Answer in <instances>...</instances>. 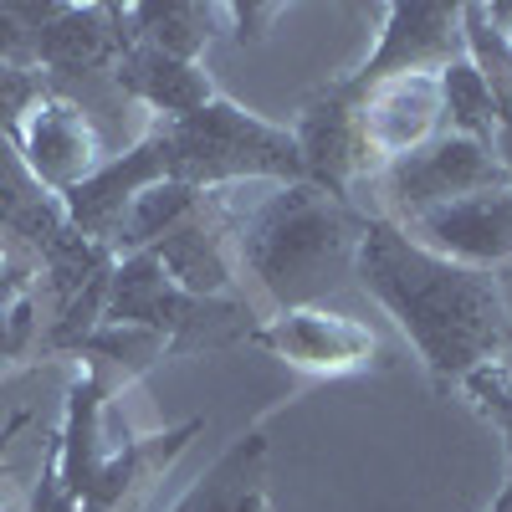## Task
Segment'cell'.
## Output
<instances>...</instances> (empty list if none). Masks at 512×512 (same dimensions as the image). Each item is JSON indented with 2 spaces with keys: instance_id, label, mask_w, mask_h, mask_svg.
Returning a JSON list of instances; mask_svg holds the SVG:
<instances>
[{
  "instance_id": "cell-1",
  "label": "cell",
  "mask_w": 512,
  "mask_h": 512,
  "mask_svg": "<svg viewBox=\"0 0 512 512\" xmlns=\"http://www.w3.org/2000/svg\"><path fill=\"white\" fill-rule=\"evenodd\" d=\"M354 277L410 338V349L425 364V374L436 379V390L466 384L477 369L497 364V354L512 338L507 297L492 272L446 262L384 216H364Z\"/></svg>"
},
{
  "instance_id": "cell-2",
  "label": "cell",
  "mask_w": 512,
  "mask_h": 512,
  "mask_svg": "<svg viewBox=\"0 0 512 512\" xmlns=\"http://www.w3.org/2000/svg\"><path fill=\"white\" fill-rule=\"evenodd\" d=\"M364 236V216L349 200L292 180L272 185L236 226V262L262 282V292L282 308H318V297L354 272V251Z\"/></svg>"
},
{
  "instance_id": "cell-3",
  "label": "cell",
  "mask_w": 512,
  "mask_h": 512,
  "mask_svg": "<svg viewBox=\"0 0 512 512\" xmlns=\"http://www.w3.org/2000/svg\"><path fill=\"white\" fill-rule=\"evenodd\" d=\"M108 395H113L108 369L88 364L72 379L62 431L52 436L57 477H62L67 497L77 502V512H118L128 502V492L144 487L149 477H159L190 446V436L205 431V420H185L164 436L108 441V431H113V400Z\"/></svg>"
},
{
  "instance_id": "cell-4",
  "label": "cell",
  "mask_w": 512,
  "mask_h": 512,
  "mask_svg": "<svg viewBox=\"0 0 512 512\" xmlns=\"http://www.w3.org/2000/svg\"><path fill=\"white\" fill-rule=\"evenodd\" d=\"M139 149L149 154L159 185L175 180L195 190H226V185H251V180H267V185L303 180L292 128L256 118L231 98H216L190 118H159L139 139Z\"/></svg>"
},
{
  "instance_id": "cell-5",
  "label": "cell",
  "mask_w": 512,
  "mask_h": 512,
  "mask_svg": "<svg viewBox=\"0 0 512 512\" xmlns=\"http://www.w3.org/2000/svg\"><path fill=\"white\" fill-rule=\"evenodd\" d=\"M103 323L118 328H149L159 333L169 354H205V349H231L251 338V313L236 297H190L169 282L154 251H134L113 262L108 277V303Z\"/></svg>"
},
{
  "instance_id": "cell-6",
  "label": "cell",
  "mask_w": 512,
  "mask_h": 512,
  "mask_svg": "<svg viewBox=\"0 0 512 512\" xmlns=\"http://www.w3.org/2000/svg\"><path fill=\"white\" fill-rule=\"evenodd\" d=\"M502 185H512V180L487 144L461 139V134H436L431 144H420L415 154L384 164L374 175V195H379L374 216L410 226L415 216H425L436 205H451L477 190H502Z\"/></svg>"
},
{
  "instance_id": "cell-7",
  "label": "cell",
  "mask_w": 512,
  "mask_h": 512,
  "mask_svg": "<svg viewBox=\"0 0 512 512\" xmlns=\"http://www.w3.org/2000/svg\"><path fill=\"white\" fill-rule=\"evenodd\" d=\"M292 144H297V159H303V180L328 190L333 200L354 205V190L374 180V164L359 134V93H349L344 77L318 88L303 103Z\"/></svg>"
},
{
  "instance_id": "cell-8",
  "label": "cell",
  "mask_w": 512,
  "mask_h": 512,
  "mask_svg": "<svg viewBox=\"0 0 512 512\" xmlns=\"http://www.w3.org/2000/svg\"><path fill=\"white\" fill-rule=\"evenodd\" d=\"M251 344L267 349L272 359L303 369V374H359L369 364H379V333L349 313H333V308H282L267 323L251 328Z\"/></svg>"
},
{
  "instance_id": "cell-9",
  "label": "cell",
  "mask_w": 512,
  "mask_h": 512,
  "mask_svg": "<svg viewBox=\"0 0 512 512\" xmlns=\"http://www.w3.org/2000/svg\"><path fill=\"white\" fill-rule=\"evenodd\" d=\"M236 195H241V185L205 190L190 216L180 226H169L149 246L180 292H190V297H231V282H236L231 277L236 272L231 246H236V226L246 216V210L236 205Z\"/></svg>"
},
{
  "instance_id": "cell-10",
  "label": "cell",
  "mask_w": 512,
  "mask_h": 512,
  "mask_svg": "<svg viewBox=\"0 0 512 512\" xmlns=\"http://www.w3.org/2000/svg\"><path fill=\"white\" fill-rule=\"evenodd\" d=\"M456 57H466L461 41V6H441V0H395L384 11L379 47L344 77L354 93L374 88L384 77H410V72H441Z\"/></svg>"
},
{
  "instance_id": "cell-11",
  "label": "cell",
  "mask_w": 512,
  "mask_h": 512,
  "mask_svg": "<svg viewBox=\"0 0 512 512\" xmlns=\"http://www.w3.org/2000/svg\"><path fill=\"white\" fill-rule=\"evenodd\" d=\"M16 154L31 169V180L47 190V195H72L77 185H88L98 169H103V149H98V128L88 123L77 103L41 93L36 108L21 118L16 128Z\"/></svg>"
},
{
  "instance_id": "cell-12",
  "label": "cell",
  "mask_w": 512,
  "mask_h": 512,
  "mask_svg": "<svg viewBox=\"0 0 512 512\" xmlns=\"http://www.w3.org/2000/svg\"><path fill=\"white\" fill-rule=\"evenodd\" d=\"M441 123L446 118H441V82H436V72L384 77V82H374V88L359 93V134H364L374 175L384 164L415 154L420 144H431L436 134H446Z\"/></svg>"
},
{
  "instance_id": "cell-13",
  "label": "cell",
  "mask_w": 512,
  "mask_h": 512,
  "mask_svg": "<svg viewBox=\"0 0 512 512\" xmlns=\"http://www.w3.org/2000/svg\"><path fill=\"white\" fill-rule=\"evenodd\" d=\"M400 231L410 241H420L425 251L446 256V262L492 272L497 262H512V185L477 190V195H461L451 205H436V210H425V216H415Z\"/></svg>"
},
{
  "instance_id": "cell-14",
  "label": "cell",
  "mask_w": 512,
  "mask_h": 512,
  "mask_svg": "<svg viewBox=\"0 0 512 512\" xmlns=\"http://www.w3.org/2000/svg\"><path fill=\"white\" fill-rule=\"evenodd\" d=\"M123 26L128 16L118 6H57L52 21L36 31V67L62 72V77L118 67V57L134 41V31Z\"/></svg>"
},
{
  "instance_id": "cell-15",
  "label": "cell",
  "mask_w": 512,
  "mask_h": 512,
  "mask_svg": "<svg viewBox=\"0 0 512 512\" xmlns=\"http://www.w3.org/2000/svg\"><path fill=\"white\" fill-rule=\"evenodd\" d=\"M113 77L128 98H139L159 118H190V113H200L221 98L200 62H180V57L149 47V41H128V52L118 57Z\"/></svg>"
},
{
  "instance_id": "cell-16",
  "label": "cell",
  "mask_w": 512,
  "mask_h": 512,
  "mask_svg": "<svg viewBox=\"0 0 512 512\" xmlns=\"http://www.w3.org/2000/svg\"><path fill=\"white\" fill-rule=\"evenodd\" d=\"M267 436L241 431L169 512H267Z\"/></svg>"
},
{
  "instance_id": "cell-17",
  "label": "cell",
  "mask_w": 512,
  "mask_h": 512,
  "mask_svg": "<svg viewBox=\"0 0 512 512\" xmlns=\"http://www.w3.org/2000/svg\"><path fill=\"white\" fill-rule=\"evenodd\" d=\"M134 26V41L180 57V62H200L205 41L216 36V21L226 16V6H200V0H164V6H128L123 11Z\"/></svg>"
},
{
  "instance_id": "cell-18",
  "label": "cell",
  "mask_w": 512,
  "mask_h": 512,
  "mask_svg": "<svg viewBox=\"0 0 512 512\" xmlns=\"http://www.w3.org/2000/svg\"><path fill=\"white\" fill-rule=\"evenodd\" d=\"M436 82H441L446 134L477 139V144L492 149V134H497V98H492V88H487V77L472 67V57H456L451 67H441Z\"/></svg>"
},
{
  "instance_id": "cell-19",
  "label": "cell",
  "mask_w": 512,
  "mask_h": 512,
  "mask_svg": "<svg viewBox=\"0 0 512 512\" xmlns=\"http://www.w3.org/2000/svg\"><path fill=\"white\" fill-rule=\"evenodd\" d=\"M41 93L47 88H41L36 67H0V139H16L21 118L36 108Z\"/></svg>"
},
{
  "instance_id": "cell-20",
  "label": "cell",
  "mask_w": 512,
  "mask_h": 512,
  "mask_svg": "<svg viewBox=\"0 0 512 512\" xmlns=\"http://www.w3.org/2000/svg\"><path fill=\"white\" fill-rule=\"evenodd\" d=\"M0 67H36V31L16 6H0Z\"/></svg>"
},
{
  "instance_id": "cell-21",
  "label": "cell",
  "mask_w": 512,
  "mask_h": 512,
  "mask_svg": "<svg viewBox=\"0 0 512 512\" xmlns=\"http://www.w3.org/2000/svg\"><path fill=\"white\" fill-rule=\"evenodd\" d=\"M31 338H36V318H31V297H21L16 308L0 313V359H16L31 349Z\"/></svg>"
},
{
  "instance_id": "cell-22",
  "label": "cell",
  "mask_w": 512,
  "mask_h": 512,
  "mask_svg": "<svg viewBox=\"0 0 512 512\" xmlns=\"http://www.w3.org/2000/svg\"><path fill=\"white\" fill-rule=\"evenodd\" d=\"M282 16V6H226V21H231V36L241 41H262L267 36V26Z\"/></svg>"
},
{
  "instance_id": "cell-23",
  "label": "cell",
  "mask_w": 512,
  "mask_h": 512,
  "mask_svg": "<svg viewBox=\"0 0 512 512\" xmlns=\"http://www.w3.org/2000/svg\"><path fill=\"white\" fill-rule=\"evenodd\" d=\"M21 297H31V267L11 262V256H0V313L16 308Z\"/></svg>"
},
{
  "instance_id": "cell-24",
  "label": "cell",
  "mask_w": 512,
  "mask_h": 512,
  "mask_svg": "<svg viewBox=\"0 0 512 512\" xmlns=\"http://www.w3.org/2000/svg\"><path fill=\"white\" fill-rule=\"evenodd\" d=\"M497 431H502V441H507V482H512V420H497Z\"/></svg>"
},
{
  "instance_id": "cell-25",
  "label": "cell",
  "mask_w": 512,
  "mask_h": 512,
  "mask_svg": "<svg viewBox=\"0 0 512 512\" xmlns=\"http://www.w3.org/2000/svg\"><path fill=\"white\" fill-rule=\"evenodd\" d=\"M487 512H512V482H507V487H502V492H497V502H492V507H487Z\"/></svg>"
},
{
  "instance_id": "cell-26",
  "label": "cell",
  "mask_w": 512,
  "mask_h": 512,
  "mask_svg": "<svg viewBox=\"0 0 512 512\" xmlns=\"http://www.w3.org/2000/svg\"><path fill=\"white\" fill-rule=\"evenodd\" d=\"M0 512H21V507H16V502H11V507H0Z\"/></svg>"
}]
</instances>
